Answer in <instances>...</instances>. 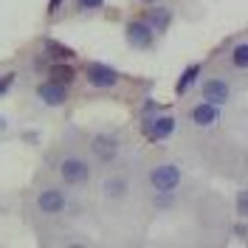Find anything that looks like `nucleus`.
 I'll return each instance as SVG.
<instances>
[{"instance_id": "obj_1", "label": "nucleus", "mask_w": 248, "mask_h": 248, "mask_svg": "<svg viewBox=\"0 0 248 248\" xmlns=\"http://www.w3.org/2000/svg\"><path fill=\"white\" fill-rule=\"evenodd\" d=\"M181 170L175 167V164H161V167H155L150 172V184H153L155 192H175L178 184H181Z\"/></svg>"}, {"instance_id": "obj_19", "label": "nucleus", "mask_w": 248, "mask_h": 248, "mask_svg": "<svg viewBox=\"0 0 248 248\" xmlns=\"http://www.w3.org/2000/svg\"><path fill=\"white\" fill-rule=\"evenodd\" d=\"M60 6H62V0H51V3H48V12H57Z\"/></svg>"}, {"instance_id": "obj_2", "label": "nucleus", "mask_w": 248, "mask_h": 248, "mask_svg": "<svg viewBox=\"0 0 248 248\" xmlns=\"http://www.w3.org/2000/svg\"><path fill=\"white\" fill-rule=\"evenodd\" d=\"M60 175H62L65 184L82 186V184H88V178H91V167H88V161H82V158H77V155H71V158L62 161Z\"/></svg>"}, {"instance_id": "obj_18", "label": "nucleus", "mask_w": 248, "mask_h": 248, "mask_svg": "<svg viewBox=\"0 0 248 248\" xmlns=\"http://www.w3.org/2000/svg\"><path fill=\"white\" fill-rule=\"evenodd\" d=\"M237 212H240L243 217L248 215V195H246V192H240V195H237Z\"/></svg>"}, {"instance_id": "obj_3", "label": "nucleus", "mask_w": 248, "mask_h": 248, "mask_svg": "<svg viewBox=\"0 0 248 248\" xmlns=\"http://www.w3.org/2000/svg\"><path fill=\"white\" fill-rule=\"evenodd\" d=\"M119 79H122V74L116 68L105 65V62H91L88 65V82L93 88H113Z\"/></svg>"}, {"instance_id": "obj_20", "label": "nucleus", "mask_w": 248, "mask_h": 248, "mask_svg": "<svg viewBox=\"0 0 248 248\" xmlns=\"http://www.w3.org/2000/svg\"><path fill=\"white\" fill-rule=\"evenodd\" d=\"M9 82H12V77H6V79H0V93L6 91V88H9Z\"/></svg>"}, {"instance_id": "obj_21", "label": "nucleus", "mask_w": 248, "mask_h": 248, "mask_svg": "<svg viewBox=\"0 0 248 248\" xmlns=\"http://www.w3.org/2000/svg\"><path fill=\"white\" fill-rule=\"evenodd\" d=\"M141 3H155V0H141Z\"/></svg>"}, {"instance_id": "obj_4", "label": "nucleus", "mask_w": 248, "mask_h": 248, "mask_svg": "<svg viewBox=\"0 0 248 248\" xmlns=\"http://www.w3.org/2000/svg\"><path fill=\"white\" fill-rule=\"evenodd\" d=\"M37 206L46 215H60V212H65V206H68V198H65L62 189H43L40 198H37Z\"/></svg>"}, {"instance_id": "obj_11", "label": "nucleus", "mask_w": 248, "mask_h": 248, "mask_svg": "<svg viewBox=\"0 0 248 248\" xmlns=\"http://www.w3.org/2000/svg\"><path fill=\"white\" fill-rule=\"evenodd\" d=\"M77 79V71L68 65V62H57L51 65V82H60V85H71Z\"/></svg>"}, {"instance_id": "obj_17", "label": "nucleus", "mask_w": 248, "mask_h": 248, "mask_svg": "<svg viewBox=\"0 0 248 248\" xmlns=\"http://www.w3.org/2000/svg\"><path fill=\"white\" fill-rule=\"evenodd\" d=\"M79 9H85V12H96V9H102L105 6V0H77Z\"/></svg>"}, {"instance_id": "obj_14", "label": "nucleus", "mask_w": 248, "mask_h": 248, "mask_svg": "<svg viewBox=\"0 0 248 248\" xmlns=\"http://www.w3.org/2000/svg\"><path fill=\"white\" fill-rule=\"evenodd\" d=\"M170 20H172V15H170V9H153L150 15H147V26L150 29H158V31H164L167 26H170Z\"/></svg>"}, {"instance_id": "obj_12", "label": "nucleus", "mask_w": 248, "mask_h": 248, "mask_svg": "<svg viewBox=\"0 0 248 248\" xmlns=\"http://www.w3.org/2000/svg\"><path fill=\"white\" fill-rule=\"evenodd\" d=\"M201 71H203L201 65H189L184 74L178 77V82H175V93H178V96H184V91H189V88H192V82L201 77Z\"/></svg>"}, {"instance_id": "obj_15", "label": "nucleus", "mask_w": 248, "mask_h": 248, "mask_svg": "<svg viewBox=\"0 0 248 248\" xmlns=\"http://www.w3.org/2000/svg\"><path fill=\"white\" fill-rule=\"evenodd\" d=\"M124 192H127V181L124 178H108L105 181V195H108L110 201L113 198H124Z\"/></svg>"}, {"instance_id": "obj_16", "label": "nucleus", "mask_w": 248, "mask_h": 248, "mask_svg": "<svg viewBox=\"0 0 248 248\" xmlns=\"http://www.w3.org/2000/svg\"><path fill=\"white\" fill-rule=\"evenodd\" d=\"M232 62L237 65V68H240V71H243V68L248 65V46H246V43H240V46L234 48V54H232Z\"/></svg>"}, {"instance_id": "obj_9", "label": "nucleus", "mask_w": 248, "mask_h": 248, "mask_svg": "<svg viewBox=\"0 0 248 248\" xmlns=\"http://www.w3.org/2000/svg\"><path fill=\"white\" fill-rule=\"evenodd\" d=\"M91 147H93V155H96L102 164H110V161H116V155H119V141L110 139V136H96Z\"/></svg>"}, {"instance_id": "obj_6", "label": "nucleus", "mask_w": 248, "mask_h": 248, "mask_svg": "<svg viewBox=\"0 0 248 248\" xmlns=\"http://www.w3.org/2000/svg\"><path fill=\"white\" fill-rule=\"evenodd\" d=\"M232 99V88H229V82H223V79H206V85H203V102H212V105H226Z\"/></svg>"}, {"instance_id": "obj_7", "label": "nucleus", "mask_w": 248, "mask_h": 248, "mask_svg": "<svg viewBox=\"0 0 248 248\" xmlns=\"http://www.w3.org/2000/svg\"><path fill=\"white\" fill-rule=\"evenodd\" d=\"M153 29L144 23V20H133V23H127V43L133 48H150L153 46Z\"/></svg>"}, {"instance_id": "obj_8", "label": "nucleus", "mask_w": 248, "mask_h": 248, "mask_svg": "<svg viewBox=\"0 0 248 248\" xmlns=\"http://www.w3.org/2000/svg\"><path fill=\"white\" fill-rule=\"evenodd\" d=\"M37 96L40 102H46L48 108H60L68 102V85H60V82H46L37 88Z\"/></svg>"}, {"instance_id": "obj_5", "label": "nucleus", "mask_w": 248, "mask_h": 248, "mask_svg": "<svg viewBox=\"0 0 248 248\" xmlns=\"http://www.w3.org/2000/svg\"><path fill=\"white\" fill-rule=\"evenodd\" d=\"M175 133V119L172 116H155L144 124V136L150 141H164Z\"/></svg>"}, {"instance_id": "obj_13", "label": "nucleus", "mask_w": 248, "mask_h": 248, "mask_svg": "<svg viewBox=\"0 0 248 248\" xmlns=\"http://www.w3.org/2000/svg\"><path fill=\"white\" fill-rule=\"evenodd\" d=\"M46 57H51L54 62H65L74 57V48L62 46V43H57V40H48L46 43Z\"/></svg>"}, {"instance_id": "obj_10", "label": "nucleus", "mask_w": 248, "mask_h": 248, "mask_svg": "<svg viewBox=\"0 0 248 248\" xmlns=\"http://www.w3.org/2000/svg\"><path fill=\"white\" fill-rule=\"evenodd\" d=\"M217 116H220V110L212 102H201L198 108L192 110V122L198 124V127H212L217 122Z\"/></svg>"}]
</instances>
